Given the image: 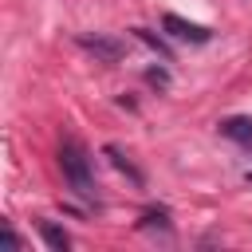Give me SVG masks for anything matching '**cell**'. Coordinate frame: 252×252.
<instances>
[{"label":"cell","instance_id":"ba28073f","mask_svg":"<svg viewBox=\"0 0 252 252\" xmlns=\"http://www.w3.org/2000/svg\"><path fill=\"white\" fill-rule=\"evenodd\" d=\"M4 248H8V252H20V248H24V244H20V236H16L8 224H4Z\"/></svg>","mask_w":252,"mask_h":252},{"label":"cell","instance_id":"277c9868","mask_svg":"<svg viewBox=\"0 0 252 252\" xmlns=\"http://www.w3.org/2000/svg\"><path fill=\"white\" fill-rule=\"evenodd\" d=\"M220 134H224V138H232V142H240V146H252V118L232 114V118H224V122H220Z\"/></svg>","mask_w":252,"mask_h":252},{"label":"cell","instance_id":"8992f818","mask_svg":"<svg viewBox=\"0 0 252 252\" xmlns=\"http://www.w3.org/2000/svg\"><path fill=\"white\" fill-rule=\"evenodd\" d=\"M134 35H138L142 43H150V47H154V51H158V55H161V59L169 63V47H165V43H161V39H158L154 32H146V28H134Z\"/></svg>","mask_w":252,"mask_h":252},{"label":"cell","instance_id":"52a82bcc","mask_svg":"<svg viewBox=\"0 0 252 252\" xmlns=\"http://www.w3.org/2000/svg\"><path fill=\"white\" fill-rule=\"evenodd\" d=\"M106 154H110V158H114V165H118V169H126V173H130V177H134V181H138V169H134V165H130V161H126V158H122V154H118V150H114V146H106Z\"/></svg>","mask_w":252,"mask_h":252},{"label":"cell","instance_id":"7a4b0ae2","mask_svg":"<svg viewBox=\"0 0 252 252\" xmlns=\"http://www.w3.org/2000/svg\"><path fill=\"white\" fill-rule=\"evenodd\" d=\"M161 28L169 32V35H177V39H189V43H209V28H201V24H189V20H181V16H165L161 20Z\"/></svg>","mask_w":252,"mask_h":252},{"label":"cell","instance_id":"9c48e42d","mask_svg":"<svg viewBox=\"0 0 252 252\" xmlns=\"http://www.w3.org/2000/svg\"><path fill=\"white\" fill-rule=\"evenodd\" d=\"M150 83H158V87H165L169 79H165V71H150Z\"/></svg>","mask_w":252,"mask_h":252},{"label":"cell","instance_id":"5b68a950","mask_svg":"<svg viewBox=\"0 0 252 252\" xmlns=\"http://www.w3.org/2000/svg\"><path fill=\"white\" fill-rule=\"evenodd\" d=\"M39 232H43V240H47V248H55V252H63V248L71 244V240H67V232H63V228H55V224H47V220L39 224Z\"/></svg>","mask_w":252,"mask_h":252},{"label":"cell","instance_id":"3957f363","mask_svg":"<svg viewBox=\"0 0 252 252\" xmlns=\"http://www.w3.org/2000/svg\"><path fill=\"white\" fill-rule=\"evenodd\" d=\"M79 47L91 51V55H98L102 63H118L122 59V43L118 39H106V35H79Z\"/></svg>","mask_w":252,"mask_h":252},{"label":"cell","instance_id":"6da1fadb","mask_svg":"<svg viewBox=\"0 0 252 252\" xmlns=\"http://www.w3.org/2000/svg\"><path fill=\"white\" fill-rule=\"evenodd\" d=\"M59 165H63V181L71 185V193L83 197V201H94L91 158H87V150H83L75 138H63V142H59Z\"/></svg>","mask_w":252,"mask_h":252},{"label":"cell","instance_id":"30bf717a","mask_svg":"<svg viewBox=\"0 0 252 252\" xmlns=\"http://www.w3.org/2000/svg\"><path fill=\"white\" fill-rule=\"evenodd\" d=\"M248 181H252V173H248Z\"/></svg>","mask_w":252,"mask_h":252}]
</instances>
